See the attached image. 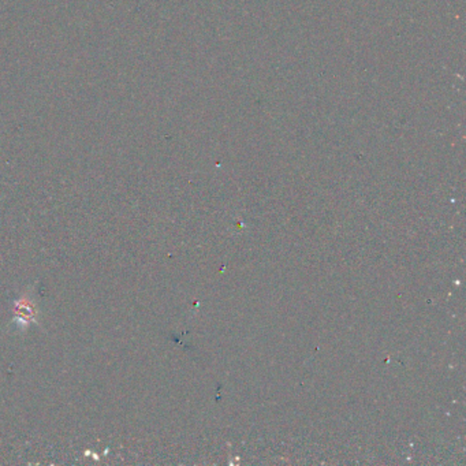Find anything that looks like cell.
Listing matches in <instances>:
<instances>
[{
  "label": "cell",
  "mask_w": 466,
  "mask_h": 466,
  "mask_svg": "<svg viewBox=\"0 0 466 466\" xmlns=\"http://www.w3.org/2000/svg\"><path fill=\"white\" fill-rule=\"evenodd\" d=\"M14 313L17 315V318L22 320L24 323H29V321H36V309L32 301H26V299H21V301H15V308H14Z\"/></svg>",
  "instance_id": "cell-1"
}]
</instances>
